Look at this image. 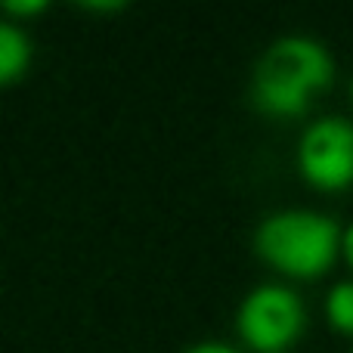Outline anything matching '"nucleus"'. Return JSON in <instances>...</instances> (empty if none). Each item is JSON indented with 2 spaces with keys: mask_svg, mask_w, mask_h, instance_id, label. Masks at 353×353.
<instances>
[{
  "mask_svg": "<svg viewBox=\"0 0 353 353\" xmlns=\"http://www.w3.org/2000/svg\"><path fill=\"white\" fill-rule=\"evenodd\" d=\"M341 248H344V254H347V263L353 267V223L347 226V232H344V242H341Z\"/></svg>",
  "mask_w": 353,
  "mask_h": 353,
  "instance_id": "obj_9",
  "label": "nucleus"
},
{
  "mask_svg": "<svg viewBox=\"0 0 353 353\" xmlns=\"http://www.w3.org/2000/svg\"><path fill=\"white\" fill-rule=\"evenodd\" d=\"M332 59L310 37H282L263 53L254 72V103L263 112L292 118L310 105V93L332 84Z\"/></svg>",
  "mask_w": 353,
  "mask_h": 353,
  "instance_id": "obj_1",
  "label": "nucleus"
},
{
  "mask_svg": "<svg viewBox=\"0 0 353 353\" xmlns=\"http://www.w3.org/2000/svg\"><path fill=\"white\" fill-rule=\"evenodd\" d=\"M186 353H239V350H232L230 344H220V341H205V344H195V347H189Z\"/></svg>",
  "mask_w": 353,
  "mask_h": 353,
  "instance_id": "obj_8",
  "label": "nucleus"
},
{
  "mask_svg": "<svg viewBox=\"0 0 353 353\" xmlns=\"http://www.w3.org/2000/svg\"><path fill=\"white\" fill-rule=\"evenodd\" d=\"M87 10H121V3H87Z\"/></svg>",
  "mask_w": 353,
  "mask_h": 353,
  "instance_id": "obj_10",
  "label": "nucleus"
},
{
  "mask_svg": "<svg viewBox=\"0 0 353 353\" xmlns=\"http://www.w3.org/2000/svg\"><path fill=\"white\" fill-rule=\"evenodd\" d=\"M31 59V43L16 25L3 22L0 25V81L10 84L28 68Z\"/></svg>",
  "mask_w": 353,
  "mask_h": 353,
  "instance_id": "obj_5",
  "label": "nucleus"
},
{
  "mask_svg": "<svg viewBox=\"0 0 353 353\" xmlns=\"http://www.w3.org/2000/svg\"><path fill=\"white\" fill-rule=\"evenodd\" d=\"M304 332V304L285 285H261L239 307V335L261 353L285 350Z\"/></svg>",
  "mask_w": 353,
  "mask_h": 353,
  "instance_id": "obj_3",
  "label": "nucleus"
},
{
  "mask_svg": "<svg viewBox=\"0 0 353 353\" xmlns=\"http://www.w3.org/2000/svg\"><path fill=\"white\" fill-rule=\"evenodd\" d=\"M3 10L6 12H16V16H34V12L47 10V3H43V0H25V3H19V0H10Z\"/></svg>",
  "mask_w": 353,
  "mask_h": 353,
  "instance_id": "obj_7",
  "label": "nucleus"
},
{
  "mask_svg": "<svg viewBox=\"0 0 353 353\" xmlns=\"http://www.w3.org/2000/svg\"><path fill=\"white\" fill-rule=\"evenodd\" d=\"M325 313H329V323L338 332L353 335V282H338L332 288L329 301H325Z\"/></svg>",
  "mask_w": 353,
  "mask_h": 353,
  "instance_id": "obj_6",
  "label": "nucleus"
},
{
  "mask_svg": "<svg viewBox=\"0 0 353 353\" xmlns=\"http://www.w3.org/2000/svg\"><path fill=\"white\" fill-rule=\"evenodd\" d=\"M257 251L267 263L298 279H313L332 267L341 230L332 217L313 211H279L257 226Z\"/></svg>",
  "mask_w": 353,
  "mask_h": 353,
  "instance_id": "obj_2",
  "label": "nucleus"
},
{
  "mask_svg": "<svg viewBox=\"0 0 353 353\" xmlns=\"http://www.w3.org/2000/svg\"><path fill=\"white\" fill-rule=\"evenodd\" d=\"M301 174L319 189H344L353 183V124L344 118H319L304 130L298 146Z\"/></svg>",
  "mask_w": 353,
  "mask_h": 353,
  "instance_id": "obj_4",
  "label": "nucleus"
}]
</instances>
